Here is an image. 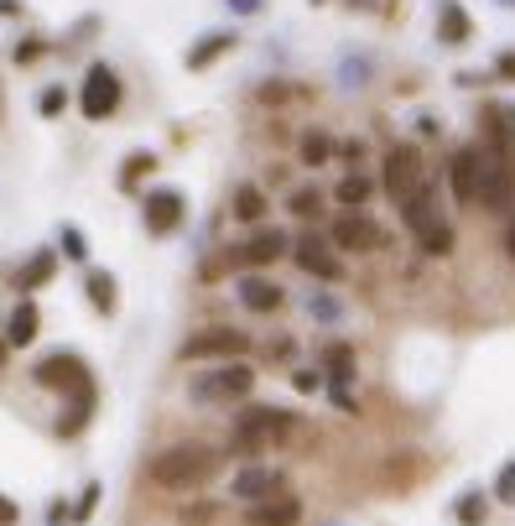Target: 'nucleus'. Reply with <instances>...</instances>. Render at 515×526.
I'll return each mask as SVG.
<instances>
[{"label":"nucleus","mask_w":515,"mask_h":526,"mask_svg":"<svg viewBox=\"0 0 515 526\" xmlns=\"http://www.w3.org/2000/svg\"><path fill=\"white\" fill-rule=\"evenodd\" d=\"M219 464L224 459L213 454L209 443H172V448H162L152 464H146V474H152V485H162V490H193V485L213 480Z\"/></svg>","instance_id":"f257e3e1"},{"label":"nucleus","mask_w":515,"mask_h":526,"mask_svg":"<svg viewBox=\"0 0 515 526\" xmlns=\"http://www.w3.org/2000/svg\"><path fill=\"white\" fill-rule=\"evenodd\" d=\"M287 433H292V412H281V406H245L235 417V448L240 454H261Z\"/></svg>","instance_id":"f03ea898"},{"label":"nucleus","mask_w":515,"mask_h":526,"mask_svg":"<svg viewBox=\"0 0 515 526\" xmlns=\"http://www.w3.org/2000/svg\"><path fill=\"white\" fill-rule=\"evenodd\" d=\"M250 386H255V371H250L245 360H224L219 371L198 375V380L187 386V397H193V402H240V397H250Z\"/></svg>","instance_id":"7ed1b4c3"},{"label":"nucleus","mask_w":515,"mask_h":526,"mask_svg":"<svg viewBox=\"0 0 515 526\" xmlns=\"http://www.w3.org/2000/svg\"><path fill=\"white\" fill-rule=\"evenodd\" d=\"M79 110H84L89 121H110V115L120 110V79H115V68L94 63L89 73H84V89H79Z\"/></svg>","instance_id":"20e7f679"},{"label":"nucleus","mask_w":515,"mask_h":526,"mask_svg":"<svg viewBox=\"0 0 515 526\" xmlns=\"http://www.w3.org/2000/svg\"><path fill=\"white\" fill-rule=\"evenodd\" d=\"M479 204L485 209L515 204V167L505 162V152H479Z\"/></svg>","instance_id":"39448f33"},{"label":"nucleus","mask_w":515,"mask_h":526,"mask_svg":"<svg viewBox=\"0 0 515 526\" xmlns=\"http://www.w3.org/2000/svg\"><path fill=\"white\" fill-rule=\"evenodd\" d=\"M37 386H47V391H68V397H84L89 391V365L79 360V355H47V360H37Z\"/></svg>","instance_id":"423d86ee"},{"label":"nucleus","mask_w":515,"mask_h":526,"mask_svg":"<svg viewBox=\"0 0 515 526\" xmlns=\"http://www.w3.org/2000/svg\"><path fill=\"white\" fill-rule=\"evenodd\" d=\"M245 349H250V334L240 329H204L182 344V360H240Z\"/></svg>","instance_id":"0eeeda50"},{"label":"nucleus","mask_w":515,"mask_h":526,"mask_svg":"<svg viewBox=\"0 0 515 526\" xmlns=\"http://www.w3.org/2000/svg\"><path fill=\"white\" fill-rule=\"evenodd\" d=\"M422 183V156H417V146H391L386 152V193H391L395 204H406Z\"/></svg>","instance_id":"6e6552de"},{"label":"nucleus","mask_w":515,"mask_h":526,"mask_svg":"<svg viewBox=\"0 0 515 526\" xmlns=\"http://www.w3.org/2000/svg\"><path fill=\"white\" fill-rule=\"evenodd\" d=\"M334 246L364 255V250H380V246H386V230H380L375 219H364V214H344L334 224Z\"/></svg>","instance_id":"1a4fd4ad"},{"label":"nucleus","mask_w":515,"mask_h":526,"mask_svg":"<svg viewBox=\"0 0 515 526\" xmlns=\"http://www.w3.org/2000/svg\"><path fill=\"white\" fill-rule=\"evenodd\" d=\"M448 183H453L458 204H479V146H463L448 162Z\"/></svg>","instance_id":"9d476101"},{"label":"nucleus","mask_w":515,"mask_h":526,"mask_svg":"<svg viewBox=\"0 0 515 526\" xmlns=\"http://www.w3.org/2000/svg\"><path fill=\"white\" fill-rule=\"evenodd\" d=\"M292 255H297V266H303L307 277H318V281H338V277H344L338 255L323 246V240H312V235H307V240H297V246H292Z\"/></svg>","instance_id":"9b49d317"},{"label":"nucleus","mask_w":515,"mask_h":526,"mask_svg":"<svg viewBox=\"0 0 515 526\" xmlns=\"http://www.w3.org/2000/svg\"><path fill=\"white\" fill-rule=\"evenodd\" d=\"M292 250V240L281 235V230H266V235H255V240H245V246H235V266H271L276 255H287Z\"/></svg>","instance_id":"f8f14e48"},{"label":"nucleus","mask_w":515,"mask_h":526,"mask_svg":"<svg viewBox=\"0 0 515 526\" xmlns=\"http://www.w3.org/2000/svg\"><path fill=\"white\" fill-rule=\"evenodd\" d=\"M182 224V193L162 188V193H146V230L152 235H172Z\"/></svg>","instance_id":"ddd939ff"},{"label":"nucleus","mask_w":515,"mask_h":526,"mask_svg":"<svg viewBox=\"0 0 515 526\" xmlns=\"http://www.w3.org/2000/svg\"><path fill=\"white\" fill-rule=\"evenodd\" d=\"M266 496H281V474L276 469L250 464L235 474V500H266Z\"/></svg>","instance_id":"4468645a"},{"label":"nucleus","mask_w":515,"mask_h":526,"mask_svg":"<svg viewBox=\"0 0 515 526\" xmlns=\"http://www.w3.org/2000/svg\"><path fill=\"white\" fill-rule=\"evenodd\" d=\"M250 522L255 526H297L303 522V505H297L292 496H266V500H255Z\"/></svg>","instance_id":"2eb2a0df"},{"label":"nucleus","mask_w":515,"mask_h":526,"mask_svg":"<svg viewBox=\"0 0 515 526\" xmlns=\"http://www.w3.org/2000/svg\"><path fill=\"white\" fill-rule=\"evenodd\" d=\"M240 303L250 313H276L281 308V287L266 277H240Z\"/></svg>","instance_id":"dca6fc26"},{"label":"nucleus","mask_w":515,"mask_h":526,"mask_svg":"<svg viewBox=\"0 0 515 526\" xmlns=\"http://www.w3.org/2000/svg\"><path fill=\"white\" fill-rule=\"evenodd\" d=\"M401 219H406V230H411L417 240H422L432 224H443V219H437V209H432V193H427V188H417V193L401 204Z\"/></svg>","instance_id":"f3484780"},{"label":"nucleus","mask_w":515,"mask_h":526,"mask_svg":"<svg viewBox=\"0 0 515 526\" xmlns=\"http://www.w3.org/2000/svg\"><path fill=\"white\" fill-rule=\"evenodd\" d=\"M437 37L458 47V42H469V16H463V5L458 0H443V11H437Z\"/></svg>","instance_id":"a211bd4d"},{"label":"nucleus","mask_w":515,"mask_h":526,"mask_svg":"<svg viewBox=\"0 0 515 526\" xmlns=\"http://www.w3.org/2000/svg\"><path fill=\"white\" fill-rule=\"evenodd\" d=\"M53 271H58V255H53V250H37L27 266L16 271V287H21V292H31V287H42V281L53 277Z\"/></svg>","instance_id":"6ab92c4d"},{"label":"nucleus","mask_w":515,"mask_h":526,"mask_svg":"<svg viewBox=\"0 0 515 526\" xmlns=\"http://www.w3.org/2000/svg\"><path fill=\"white\" fill-rule=\"evenodd\" d=\"M229 47H235V37H224V31H213V37H204V42H198V47L187 53V68H209V63L219 58V53H229Z\"/></svg>","instance_id":"aec40b11"},{"label":"nucleus","mask_w":515,"mask_h":526,"mask_svg":"<svg viewBox=\"0 0 515 526\" xmlns=\"http://www.w3.org/2000/svg\"><path fill=\"white\" fill-rule=\"evenodd\" d=\"M261 214H266V193H261V188H250V183H245L240 193H235V219H240V224H255Z\"/></svg>","instance_id":"412c9836"},{"label":"nucleus","mask_w":515,"mask_h":526,"mask_svg":"<svg viewBox=\"0 0 515 526\" xmlns=\"http://www.w3.org/2000/svg\"><path fill=\"white\" fill-rule=\"evenodd\" d=\"M370 193H375V183H370V178H360V172H354V178H344V183L334 188V198L344 204V209H360V204H370Z\"/></svg>","instance_id":"4be33fe9"},{"label":"nucleus","mask_w":515,"mask_h":526,"mask_svg":"<svg viewBox=\"0 0 515 526\" xmlns=\"http://www.w3.org/2000/svg\"><path fill=\"white\" fill-rule=\"evenodd\" d=\"M31 339H37V308L16 303V313H11V344H31Z\"/></svg>","instance_id":"5701e85b"},{"label":"nucleus","mask_w":515,"mask_h":526,"mask_svg":"<svg viewBox=\"0 0 515 526\" xmlns=\"http://www.w3.org/2000/svg\"><path fill=\"white\" fill-rule=\"evenodd\" d=\"M89 297H94L99 313H110L115 308V277H110V271H89Z\"/></svg>","instance_id":"b1692460"},{"label":"nucleus","mask_w":515,"mask_h":526,"mask_svg":"<svg viewBox=\"0 0 515 526\" xmlns=\"http://www.w3.org/2000/svg\"><path fill=\"white\" fill-rule=\"evenodd\" d=\"M328 156H334V141H328L323 130H312V136H303V162H307V167H323Z\"/></svg>","instance_id":"393cba45"},{"label":"nucleus","mask_w":515,"mask_h":526,"mask_svg":"<svg viewBox=\"0 0 515 526\" xmlns=\"http://www.w3.org/2000/svg\"><path fill=\"white\" fill-rule=\"evenodd\" d=\"M156 167V156L152 152H136V156H125V167H120V188H136L146 172Z\"/></svg>","instance_id":"a878e982"},{"label":"nucleus","mask_w":515,"mask_h":526,"mask_svg":"<svg viewBox=\"0 0 515 526\" xmlns=\"http://www.w3.org/2000/svg\"><path fill=\"white\" fill-rule=\"evenodd\" d=\"M422 250L427 255H448V250H453V230H448V224H432L422 235Z\"/></svg>","instance_id":"bb28decb"},{"label":"nucleus","mask_w":515,"mask_h":526,"mask_svg":"<svg viewBox=\"0 0 515 526\" xmlns=\"http://www.w3.org/2000/svg\"><path fill=\"white\" fill-rule=\"evenodd\" d=\"M494 500H500V505H515V464H505L494 474Z\"/></svg>","instance_id":"cd10ccee"},{"label":"nucleus","mask_w":515,"mask_h":526,"mask_svg":"<svg viewBox=\"0 0 515 526\" xmlns=\"http://www.w3.org/2000/svg\"><path fill=\"white\" fill-rule=\"evenodd\" d=\"M318 204H323V198H318V193H312V188H297V193H292V204H287V209H292V214H303V219H312V214H318Z\"/></svg>","instance_id":"c85d7f7f"},{"label":"nucleus","mask_w":515,"mask_h":526,"mask_svg":"<svg viewBox=\"0 0 515 526\" xmlns=\"http://www.w3.org/2000/svg\"><path fill=\"white\" fill-rule=\"evenodd\" d=\"M458 522H463V526H479V522H485V496H463V505H458Z\"/></svg>","instance_id":"c756f323"},{"label":"nucleus","mask_w":515,"mask_h":526,"mask_svg":"<svg viewBox=\"0 0 515 526\" xmlns=\"http://www.w3.org/2000/svg\"><path fill=\"white\" fill-rule=\"evenodd\" d=\"M62 250H68V255H73V261H84V235H79V230H73V224H68V230H62Z\"/></svg>","instance_id":"7c9ffc66"},{"label":"nucleus","mask_w":515,"mask_h":526,"mask_svg":"<svg viewBox=\"0 0 515 526\" xmlns=\"http://www.w3.org/2000/svg\"><path fill=\"white\" fill-rule=\"evenodd\" d=\"M94 500H99V485H89V490H84V500L73 505V522H89V516H94Z\"/></svg>","instance_id":"2f4dec72"},{"label":"nucleus","mask_w":515,"mask_h":526,"mask_svg":"<svg viewBox=\"0 0 515 526\" xmlns=\"http://www.w3.org/2000/svg\"><path fill=\"white\" fill-rule=\"evenodd\" d=\"M37 110H42V115H58L62 110V89H47L42 99H37Z\"/></svg>","instance_id":"473e14b6"},{"label":"nucleus","mask_w":515,"mask_h":526,"mask_svg":"<svg viewBox=\"0 0 515 526\" xmlns=\"http://www.w3.org/2000/svg\"><path fill=\"white\" fill-rule=\"evenodd\" d=\"M37 53H42V42H37V37H27V42L16 47V63H31V58H37Z\"/></svg>","instance_id":"72a5a7b5"},{"label":"nucleus","mask_w":515,"mask_h":526,"mask_svg":"<svg viewBox=\"0 0 515 526\" xmlns=\"http://www.w3.org/2000/svg\"><path fill=\"white\" fill-rule=\"evenodd\" d=\"M11 522H16V505H11V500L0 496V526H11Z\"/></svg>","instance_id":"f704fd0d"},{"label":"nucleus","mask_w":515,"mask_h":526,"mask_svg":"<svg viewBox=\"0 0 515 526\" xmlns=\"http://www.w3.org/2000/svg\"><path fill=\"white\" fill-rule=\"evenodd\" d=\"M505 255L515 261V214H511V230H505Z\"/></svg>","instance_id":"c9c22d12"},{"label":"nucleus","mask_w":515,"mask_h":526,"mask_svg":"<svg viewBox=\"0 0 515 526\" xmlns=\"http://www.w3.org/2000/svg\"><path fill=\"white\" fill-rule=\"evenodd\" d=\"M16 11H21L16 0H0V16H16Z\"/></svg>","instance_id":"e433bc0d"}]
</instances>
